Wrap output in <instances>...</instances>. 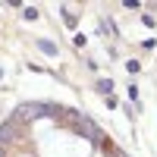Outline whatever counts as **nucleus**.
Masks as SVG:
<instances>
[{"label":"nucleus","instance_id":"nucleus-6","mask_svg":"<svg viewBox=\"0 0 157 157\" xmlns=\"http://www.w3.org/2000/svg\"><path fill=\"white\" fill-rule=\"evenodd\" d=\"M0 157H3V145H0Z\"/></svg>","mask_w":157,"mask_h":157},{"label":"nucleus","instance_id":"nucleus-4","mask_svg":"<svg viewBox=\"0 0 157 157\" xmlns=\"http://www.w3.org/2000/svg\"><path fill=\"white\" fill-rule=\"evenodd\" d=\"M98 91H104V94H110V91H113V82H110V78H101V82H98Z\"/></svg>","mask_w":157,"mask_h":157},{"label":"nucleus","instance_id":"nucleus-1","mask_svg":"<svg viewBox=\"0 0 157 157\" xmlns=\"http://www.w3.org/2000/svg\"><path fill=\"white\" fill-rule=\"evenodd\" d=\"M60 107L57 104H22V107L13 110L10 120H16V123H32V120H41V116H57Z\"/></svg>","mask_w":157,"mask_h":157},{"label":"nucleus","instance_id":"nucleus-5","mask_svg":"<svg viewBox=\"0 0 157 157\" xmlns=\"http://www.w3.org/2000/svg\"><path fill=\"white\" fill-rule=\"evenodd\" d=\"M22 16H25V19H38V10H35V6H25Z\"/></svg>","mask_w":157,"mask_h":157},{"label":"nucleus","instance_id":"nucleus-2","mask_svg":"<svg viewBox=\"0 0 157 157\" xmlns=\"http://www.w3.org/2000/svg\"><path fill=\"white\" fill-rule=\"evenodd\" d=\"M16 135V120H6V123H0V145H6V141Z\"/></svg>","mask_w":157,"mask_h":157},{"label":"nucleus","instance_id":"nucleus-3","mask_svg":"<svg viewBox=\"0 0 157 157\" xmlns=\"http://www.w3.org/2000/svg\"><path fill=\"white\" fill-rule=\"evenodd\" d=\"M38 47H41L44 54H50V57L57 54V44H54V41H38Z\"/></svg>","mask_w":157,"mask_h":157}]
</instances>
